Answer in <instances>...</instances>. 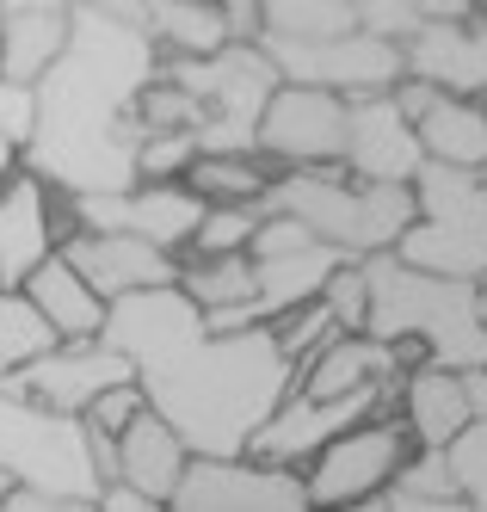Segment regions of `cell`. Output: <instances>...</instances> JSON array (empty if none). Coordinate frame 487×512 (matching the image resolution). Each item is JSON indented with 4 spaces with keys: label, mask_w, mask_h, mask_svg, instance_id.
Masks as SVG:
<instances>
[{
    "label": "cell",
    "mask_w": 487,
    "mask_h": 512,
    "mask_svg": "<svg viewBox=\"0 0 487 512\" xmlns=\"http://www.w3.org/2000/svg\"><path fill=\"white\" fill-rule=\"evenodd\" d=\"M7 494H13V482H7V469H0V506H7Z\"/></svg>",
    "instance_id": "cell-47"
},
{
    "label": "cell",
    "mask_w": 487,
    "mask_h": 512,
    "mask_svg": "<svg viewBox=\"0 0 487 512\" xmlns=\"http://www.w3.org/2000/svg\"><path fill=\"white\" fill-rule=\"evenodd\" d=\"M62 340L50 334V321L37 315L19 290H0V389H7L25 364H37L44 352H56Z\"/></svg>",
    "instance_id": "cell-28"
},
{
    "label": "cell",
    "mask_w": 487,
    "mask_h": 512,
    "mask_svg": "<svg viewBox=\"0 0 487 512\" xmlns=\"http://www.w3.org/2000/svg\"><path fill=\"white\" fill-rule=\"evenodd\" d=\"M179 297H192L204 315H229L241 303H253V260H179Z\"/></svg>",
    "instance_id": "cell-27"
},
{
    "label": "cell",
    "mask_w": 487,
    "mask_h": 512,
    "mask_svg": "<svg viewBox=\"0 0 487 512\" xmlns=\"http://www.w3.org/2000/svg\"><path fill=\"white\" fill-rule=\"evenodd\" d=\"M148 44L161 50V62H204L229 50V31H222V0H148V7H124Z\"/></svg>",
    "instance_id": "cell-23"
},
{
    "label": "cell",
    "mask_w": 487,
    "mask_h": 512,
    "mask_svg": "<svg viewBox=\"0 0 487 512\" xmlns=\"http://www.w3.org/2000/svg\"><path fill=\"white\" fill-rule=\"evenodd\" d=\"M99 512H167V500H148V494H136V488H124V482H111V488L99 494Z\"/></svg>",
    "instance_id": "cell-42"
},
{
    "label": "cell",
    "mask_w": 487,
    "mask_h": 512,
    "mask_svg": "<svg viewBox=\"0 0 487 512\" xmlns=\"http://www.w3.org/2000/svg\"><path fill=\"white\" fill-rule=\"evenodd\" d=\"M19 297L50 321V334H56L62 346H93V340L105 334V315H111V309L93 297V290H87V278L62 260V253H56L50 266H37V272L25 278Z\"/></svg>",
    "instance_id": "cell-22"
},
{
    "label": "cell",
    "mask_w": 487,
    "mask_h": 512,
    "mask_svg": "<svg viewBox=\"0 0 487 512\" xmlns=\"http://www.w3.org/2000/svg\"><path fill=\"white\" fill-rule=\"evenodd\" d=\"M259 161L278 173H321L346 161V99L315 87H278L259 118Z\"/></svg>",
    "instance_id": "cell-13"
},
{
    "label": "cell",
    "mask_w": 487,
    "mask_h": 512,
    "mask_svg": "<svg viewBox=\"0 0 487 512\" xmlns=\"http://www.w3.org/2000/svg\"><path fill=\"white\" fill-rule=\"evenodd\" d=\"M463 401H469V420H487V364L481 371H463Z\"/></svg>",
    "instance_id": "cell-43"
},
{
    "label": "cell",
    "mask_w": 487,
    "mask_h": 512,
    "mask_svg": "<svg viewBox=\"0 0 487 512\" xmlns=\"http://www.w3.org/2000/svg\"><path fill=\"white\" fill-rule=\"evenodd\" d=\"M364 31L358 0H266V38L284 44H333Z\"/></svg>",
    "instance_id": "cell-26"
},
{
    "label": "cell",
    "mask_w": 487,
    "mask_h": 512,
    "mask_svg": "<svg viewBox=\"0 0 487 512\" xmlns=\"http://www.w3.org/2000/svg\"><path fill=\"white\" fill-rule=\"evenodd\" d=\"M198 167L192 136H142L136 149V186H185V173Z\"/></svg>",
    "instance_id": "cell-32"
},
{
    "label": "cell",
    "mask_w": 487,
    "mask_h": 512,
    "mask_svg": "<svg viewBox=\"0 0 487 512\" xmlns=\"http://www.w3.org/2000/svg\"><path fill=\"white\" fill-rule=\"evenodd\" d=\"M333 512H389V494H377V500H358V506H333Z\"/></svg>",
    "instance_id": "cell-46"
},
{
    "label": "cell",
    "mask_w": 487,
    "mask_h": 512,
    "mask_svg": "<svg viewBox=\"0 0 487 512\" xmlns=\"http://www.w3.org/2000/svg\"><path fill=\"white\" fill-rule=\"evenodd\" d=\"M142 414H148V395H142L136 383H124V389H105L81 420H87V432H93V438H124Z\"/></svg>",
    "instance_id": "cell-37"
},
{
    "label": "cell",
    "mask_w": 487,
    "mask_h": 512,
    "mask_svg": "<svg viewBox=\"0 0 487 512\" xmlns=\"http://www.w3.org/2000/svg\"><path fill=\"white\" fill-rule=\"evenodd\" d=\"M358 13L370 38H383L395 50H407L426 31V0H358Z\"/></svg>",
    "instance_id": "cell-34"
},
{
    "label": "cell",
    "mask_w": 487,
    "mask_h": 512,
    "mask_svg": "<svg viewBox=\"0 0 487 512\" xmlns=\"http://www.w3.org/2000/svg\"><path fill=\"white\" fill-rule=\"evenodd\" d=\"M74 38L68 0H0V81L31 93Z\"/></svg>",
    "instance_id": "cell-18"
},
{
    "label": "cell",
    "mask_w": 487,
    "mask_h": 512,
    "mask_svg": "<svg viewBox=\"0 0 487 512\" xmlns=\"http://www.w3.org/2000/svg\"><path fill=\"white\" fill-rule=\"evenodd\" d=\"M444 457H451L457 494H463L475 512H487V420H481V426H469V432H463V438H457V445L444 451Z\"/></svg>",
    "instance_id": "cell-35"
},
{
    "label": "cell",
    "mask_w": 487,
    "mask_h": 512,
    "mask_svg": "<svg viewBox=\"0 0 487 512\" xmlns=\"http://www.w3.org/2000/svg\"><path fill=\"white\" fill-rule=\"evenodd\" d=\"M62 241L68 229L56 223V192L19 167L0 192V290H25V278L50 266Z\"/></svg>",
    "instance_id": "cell-17"
},
{
    "label": "cell",
    "mask_w": 487,
    "mask_h": 512,
    "mask_svg": "<svg viewBox=\"0 0 487 512\" xmlns=\"http://www.w3.org/2000/svg\"><path fill=\"white\" fill-rule=\"evenodd\" d=\"M389 512H475L469 500H401V494H389Z\"/></svg>",
    "instance_id": "cell-44"
},
{
    "label": "cell",
    "mask_w": 487,
    "mask_h": 512,
    "mask_svg": "<svg viewBox=\"0 0 487 512\" xmlns=\"http://www.w3.org/2000/svg\"><path fill=\"white\" fill-rule=\"evenodd\" d=\"M259 223H266V210H259V204H216V210H204L198 241H192V260H235V253L253 247Z\"/></svg>",
    "instance_id": "cell-30"
},
{
    "label": "cell",
    "mask_w": 487,
    "mask_h": 512,
    "mask_svg": "<svg viewBox=\"0 0 487 512\" xmlns=\"http://www.w3.org/2000/svg\"><path fill=\"white\" fill-rule=\"evenodd\" d=\"M266 216H296L321 247H333L340 260L364 266L401 247V235L414 229V186H358L352 173L321 167V173H272Z\"/></svg>",
    "instance_id": "cell-4"
},
{
    "label": "cell",
    "mask_w": 487,
    "mask_h": 512,
    "mask_svg": "<svg viewBox=\"0 0 487 512\" xmlns=\"http://www.w3.org/2000/svg\"><path fill=\"white\" fill-rule=\"evenodd\" d=\"M62 260L87 278V290L111 309L124 297H148V290H179V260L161 247H148L136 235H81L68 229Z\"/></svg>",
    "instance_id": "cell-15"
},
{
    "label": "cell",
    "mask_w": 487,
    "mask_h": 512,
    "mask_svg": "<svg viewBox=\"0 0 487 512\" xmlns=\"http://www.w3.org/2000/svg\"><path fill=\"white\" fill-rule=\"evenodd\" d=\"M414 457V438H407L401 414H383V420H364L358 432L333 438V445L303 469V488H309V506L315 512H333V506H358V500H377L395 488L401 463Z\"/></svg>",
    "instance_id": "cell-10"
},
{
    "label": "cell",
    "mask_w": 487,
    "mask_h": 512,
    "mask_svg": "<svg viewBox=\"0 0 487 512\" xmlns=\"http://www.w3.org/2000/svg\"><path fill=\"white\" fill-rule=\"evenodd\" d=\"M161 75L192 93L198 105V161H222V155H259V118H266L272 93L284 87L266 50H241L229 44L222 56L204 62H161Z\"/></svg>",
    "instance_id": "cell-6"
},
{
    "label": "cell",
    "mask_w": 487,
    "mask_h": 512,
    "mask_svg": "<svg viewBox=\"0 0 487 512\" xmlns=\"http://www.w3.org/2000/svg\"><path fill=\"white\" fill-rule=\"evenodd\" d=\"M414 130H420L426 161L457 167V173H487V105H481V99H451V93H438V105H432Z\"/></svg>",
    "instance_id": "cell-25"
},
{
    "label": "cell",
    "mask_w": 487,
    "mask_h": 512,
    "mask_svg": "<svg viewBox=\"0 0 487 512\" xmlns=\"http://www.w3.org/2000/svg\"><path fill=\"white\" fill-rule=\"evenodd\" d=\"M161 81V50L124 0H81L62 62L31 87V136L19 167L68 198L136 192L142 93Z\"/></svg>",
    "instance_id": "cell-2"
},
{
    "label": "cell",
    "mask_w": 487,
    "mask_h": 512,
    "mask_svg": "<svg viewBox=\"0 0 487 512\" xmlns=\"http://www.w3.org/2000/svg\"><path fill=\"white\" fill-rule=\"evenodd\" d=\"M222 31H229V44L259 50L266 44V0H222Z\"/></svg>",
    "instance_id": "cell-39"
},
{
    "label": "cell",
    "mask_w": 487,
    "mask_h": 512,
    "mask_svg": "<svg viewBox=\"0 0 487 512\" xmlns=\"http://www.w3.org/2000/svg\"><path fill=\"white\" fill-rule=\"evenodd\" d=\"M272 56L278 81L284 87H315V93H333V99H383L407 81V50L370 38V31H352V38H333V44H284V38H266L259 44Z\"/></svg>",
    "instance_id": "cell-8"
},
{
    "label": "cell",
    "mask_w": 487,
    "mask_h": 512,
    "mask_svg": "<svg viewBox=\"0 0 487 512\" xmlns=\"http://www.w3.org/2000/svg\"><path fill=\"white\" fill-rule=\"evenodd\" d=\"M111 352L130 358L136 389L148 395V414H161L192 457H247L290 389L296 371L284 364L272 327L247 334H210V321L179 290H148V297L111 303L105 334Z\"/></svg>",
    "instance_id": "cell-1"
},
{
    "label": "cell",
    "mask_w": 487,
    "mask_h": 512,
    "mask_svg": "<svg viewBox=\"0 0 487 512\" xmlns=\"http://www.w3.org/2000/svg\"><path fill=\"white\" fill-rule=\"evenodd\" d=\"M19 173V142H7L0 136V192H7V179Z\"/></svg>",
    "instance_id": "cell-45"
},
{
    "label": "cell",
    "mask_w": 487,
    "mask_h": 512,
    "mask_svg": "<svg viewBox=\"0 0 487 512\" xmlns=\"http://www.w3.org/2000/svg\"><path fill=\"white\" fill-rule=\"evenodd\" d=\"M272 340H278V352H284V364L296 377L309 371V364L340 340V327H333V315H327V303H309V309H296V315H284L278 327H272Z\"/></svg>",
    "instance_id": "cell-31"
},
{
    "label": "cell",
    "mask_w": 487,
    "mask_h": 512,
    "mask_svg": "<svg viewBox=\"0 0 487 512\" xmlns=\"http://www.w3.org/2000/svg\"><path fill=\"white\" fill-rule=\"evenodd\" d=\"M364 290H370V321L364 340L377 346H420V364L438 371H481L487 364V327H481V284H457V278H432L401 266L395 253L364 260Z\"/></svg>",
    "instance_id": "cell-3"
},
{
    "label": "cell",
    "mask_w": 487,
    "mask_h": 512,
    "mask_svg": "<svg viewBox=\"0 0 487 512\" xmlns=\"http://www.w3.org/2000/svg\"><path fill=\"white\" fill-rule=\"evenodd\" d=\"M74 229L81 235H136L161 253H179L198 241L204 223V198L192 186H136V192H111V198H68Z\"/></svg>",
    "instance_id": "cell-12"
},
{
    "label": "cell",
    "mask_w": 487,
    "mask_h": 512,
    "mask_svg": "<svg viewBox=\"0 0 487 512\" xmlns=\"http://www.w3.org/2000/svg\"><path fill=\"white\" fill-rule=\"evenodd\" d=\"M340 173H352L358 186H414L426 173L420 130L395 112L389 93L346 105V161H340Z\"/></svg>",
    "instance_id": "cell-16"
},
{
    "label": "cell",
    "mask_w": 487,
    "mask_h": 512,
    "mask_svg": "<svg viewBox=\"0 0 487 512\" xmlns=\"http://www.w3.org/2000/svg\"><path fill=\"white\" fill-rule=\"evenodd\" d=\"M0 469H7L13 488L50 494V500H99L105 494L99 469H93L87 420L50 414L7 389H0Z\"/></svg>",
    "instance_id": "cell-7"
},
{
    "label": "cell",
    "mask_w": 487,
    "mask_h": 512,
    "mask_svg": "<svg viewBox=\"0 0 487 512\" xmlns=\"http://www.w3.org/2000/svg\"><path fill=\"white\" fill-rule=\"evenodd\" d=\"M475 309H481V327H487V284H481V303H475Z\"/></svg>",
    "instance_id": "cell-48"
},
{
    "label": "cell",
    "mask_w": 487,
    "mask_h": 512,
    "mask_svg": "<svg viewBox=\"0 0 487 512\" xmlns=\"http://www.w3.org/2000/svg\"><path fill=\"white\" fill-rule=\"evenodd\" d=\"M389 494H401V500H463L457 494V475H451V457H444V451H414V457L401 463V475H395Z\"/></svg>",
    "instance_id": "cell-33"
},
{
    "label": "cell",
    "mask_w": 487,
    "mask_h": 512,
    "mask_svg": "<svg viewBox=\"0 0 487 512\" xmlns=\"http://www.w3.org/2000/svg\"><path fill=\"white\" fill-rule=\"evenodd\" d=\"M395 401H401V383H370V389H352V395H340V401H309V395L290 389V401H284L266 426H259V438L247 445V457L303 475V469L333 445V438L358 432L364 420L395 414Z\"/></svg>",
    "instance_id": "cell-9"
},
{
    "label": "cell",
    "mask_w": 487,
    "mask_h": 512,
    "mask_svg": "<svg viewBox=\"0 0 487 512\" xmlns=\"http://www.w3.org/2000/svg\"><path fill=\"white\" fill-rule=\"evenodd\" d=\"M0 136L19 142V149H25V136H31V93H19L7 81H0Z\"/></svg>",
    "instance_id": "cell-40"
},
{
    "label": "cell",
    "mask_w": 487,
    "mask_h": 512,
    "mask_svg": "<svg viewBox=\"0 0 487 512\" xmlns=\"http://www.w3.org/2000/svg\"><path fill=\"white\" fill-rule=\"evenodd\" d=\"M0 512H99V500H50V494H25V488H13Z\"/></svg>",
    "instance_id": "cell-41"
},
{
    "label": "cell",
    "mask_w": 487,
    "mask_h": 512,
    "mask_svg": "<svg viewBox=\"0 0 487 512\" xmlns=\"http://www.w3.org/2000/svg\"><path fill=\"white\" fill-rule=\"evenodd\" d=\"M407 371H420V364H407V352L377 346V340H364V334H340L303 377H296V395L340 401V395L370 389V383H407Z\"/></svg>",
    "instance_id": "cell-20"
},
{
    "label": "cell",
    "mask_w": 487,
    "mask_h": 512,
    "mask_svg": "<svg viewBox=\"0 0 487 512\" xmlns=\"http://www.w3.org/2000/svg\"><path fill=\"white\" fill-rule=\"evenodd\" d=\"M185 186H192L204 198V210L216 204H259L272 186V173L259 155H222V161H198L192 173H185Z\"/></svg>",
    "instance_id": "cell-29"
},
{
    "label": "cell",
    "mask_w": 487,
    "mask_h": 512,
    "mask_svg": "<svg viewBox=\"0 0 487 512\" xmlns=\"http://www.w3.org/2000/svg\"><path fill=\"white\" fill-rule=\"evenodd\" d=\"M407 81H426L451 99H481L487 105V7L469 25L426 19V31L407 44Z\"/></svg>",
    "instance_id": "cell-19"
},
{
    "label": "cell",
    "mask_w": 487,
    "mask_h": 512,
    "mask_svg": "<svg viewBox=\"0 0 487 512\" xmlns=\"http://www.w3.org/2000/svg\"><path fill=\"white\" fill-rule=\"evenodd\" d=\"M303 247H315V235L296 223V216H266L253 247H247V260H284V253H303Z\"/></svg>",
    "instance_id": "cell-38"
},
{
    "label": "cell",
    "mask_w": 487,
    "mask_h": 512,
    "mask_svg": "<svg viewBox=\"0 0 487 512\" xmlns=\"http://www.w3.org/2000/svg\"><path fill=\"white\" fill-rule=\"evenodd\" d=\"M185 463H192V451L179 445V432L161 420V414H142L124 438H118V482L148 494V500H173Z\"/></svg>",
    "instance_id": "cell-24"
},
{
    "label": "cell",
    "mask_w": 487,
    "mask_h": 512,
    "mask_svg": "<svg viewBox=\"0 0 487 512\" xmlns=\"http://www.w3.org/2000/svg\"><path fill=\"white\" fill-rule=\"evenodd\" d=\"M167 512H315L296 469H272L253 457H192Z\"/></svg>",
    "instance_id": "cell-11"
},
{
    "label": "cell",
    "mask_w": 487,
    "mask_h": 512,
    "mask_svg": "<svg viewBox=\"0 0 487 512\" xmlns=\"http://www.w3.org/2000/svg\"><path fill=\"white\" fill-rule=\"evenodd\" d=\"M395 260L432 278L487 284V173L426 161L414 179V229L401 235Z\"/></svg>",
    "instance_id": "cell-5"
},
{
    "label": "cell",
    "mask_w": 487,
    "mask_h": 512,
    "mask_svg": "<svg viewBox=\"0 0 487 512\" xmlns=\"http://www.w3.org/2000/svg\"><path fill=\"white\" fill-rule=\"evenodd\" d=\"M124 383H136L130 358L111 352L105 340H93V346H56L37 364H25V371L7 383V395H25V401H37V408H50V414L81 420L105 389H124Z\"/></svg>",
    "instance_id": "cell-14"
},
{
    "label": "cell",
    "mask_w": 487,
    "mask_h": 512,
    "mask_svg": "<svg viewBox=\"0 0 487 512\" xmlns=\"http://www.w3.org/2000/svg\"><path fill=\"white\" fill-rule=\"evenodd\" d=\"M401 426L414 438V451H451L457 438L475 426L469 401H463V377L438 371V364H420L401 383Z\"/></svg>",
    "instance_id": "cell-21"
},
{
    "label": "cell",
    "mask_w": 487,
    "mask_h": 512,
    "mask_svg": "<svg viewBox=\"0 0 487 512\" xmlns=\"http://www.w3.org/2000/svg\"><path fill=\"white\" fill-rule=\"evenodd\" d=\"M321 303H327V315H333V327H340V334H364V321H370L364 266H340V272H333V284L321 290Z\"/></svg>",
    "instance_id": "cell-36"
}]
</instances>
